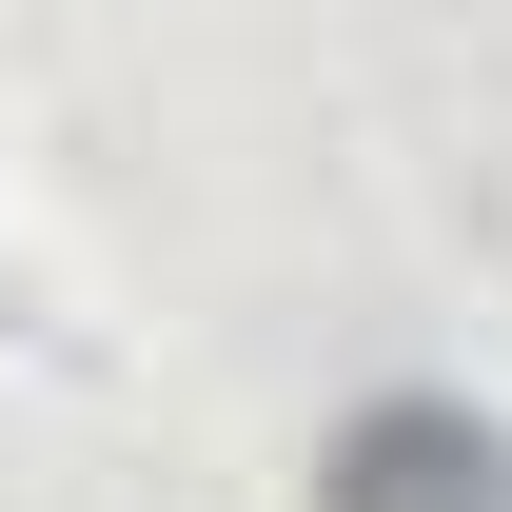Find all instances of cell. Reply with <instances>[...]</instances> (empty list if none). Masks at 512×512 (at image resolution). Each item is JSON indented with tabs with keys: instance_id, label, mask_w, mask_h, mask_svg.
I'll use <instances>...</instances> for the list:
<instances>
[{
	"instance_id": "6da1fadb",
	"label": "cell",
	"mask_w": 512,
	"mask_h": 512,
	"mask_svg": "<svg viewBox=\"0 0 512 512\" xmlns=\"http://www.w3.org/2000/svg\"><path fill=\"white\" fill-rule=\"evenodd\" d=\"M316 512H512V434L473 394H375L316 453Z\"/></svg>"
}]
</instances>
